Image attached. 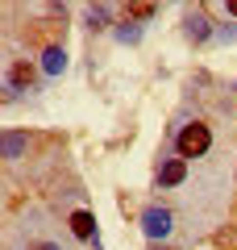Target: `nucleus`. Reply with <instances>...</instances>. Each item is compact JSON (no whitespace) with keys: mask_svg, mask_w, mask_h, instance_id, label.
Masks as SVG:
<instances>
[{"mask_svg":"<svg viewBox=\"0 0 237 250\" xmlns=\"http://www.w3.org/2000/svg\"><path fill=\"white\" fill-rule=\"evenodd\" d=\"M42 71H46V75H62V71H67V50L50 46V50L42 54Z\"/></svg>","mask_w":237,"mask_h":250,"instance_id":"0eeeda50","label":"nucleus"},{"mask_svg":"<svg viewBox=\"0 0 237 250\" xmlns=\"http://www.w3.org/2000/svg\"><path fill=\"white\" fill-rule=\"evenodd\" d=\"M138 38H141V29L133 25V21H125V25L117 29V42H125V46H133V42H138Z\"/></svg>","mask_w":237,"mask_h":250,"instance_id":"9d476101","label":"nucleus"},{"mask_svg":"<svg viewBox=\"0 0 237 250\" xmlns=\"http://www.w3.org/2000/svg\"><path fill=\"white\" fill-rule=\"evenodd\" d=\"M225 9H229V13H233V17H237V0H225Z\"/></svg>","mask_w":237,"mask_h":250,"instance_id":"f8f14e48","label":"nucleus"},{"mask_svg":"<svg viewBox=\"0 0 237 250\" xmlns=\"http://www.w3.org/2000/svg\"><path fill=\"white\" fill-rule=\"evenodd\" d=\"M141 229H146V238H167L171 233V213L167 208H146V213H141Z\"/></svg>","mask_w":237,"mask_h":250,"instance_id":"f03ea898","label":"nucleus"},{"mask_svg":"<svg viewBox=\"0 0 237 250\" xmlns=\"http://www.w3.org/2000/svg\"><path fill=\"white\" fill-rule=\"evenodd\" d=\"M187 38H192V42H208L212 38V21H208V13H187Z\"/></svg>","mask_w":237,"mask_h":250,"instance_id":"20e7f679","label":"nucleus"},{"mask_svg":"<svg viewBox=\"0 0 237 250\" xmlns=\"http://www.w3.org/2000/svg\"><path fill=\"white\" fill-rule=\"evenodd\" d=\"M158 9V0H129V21H150Z\"/></svg>","mask_w":237,"mask_h":250,"instance_id":"6e6552de","label":"nucleus"},{"mask_svg":"<svg viewBox=\"0 0 237 250\" xmlns=\"http://www.w3.org/2000/svg\"><path fill=\"white\" fill-rule=\"evenodd\" d=\"M38 83V71H34V62H13V71H9V88L13 92H25Z\"/></svg>","mask_w":237,"mask_h":250,"instance_id":"7ed1b4c3","label":"nucleus"},{"mask_svg":"<svg viewBox=\"0 0 237 250\" xmlns=\"http://www.w3.org/2000/svg\"><path fill=\"white\" fill-rule=\"evenodd\" d=\"M179 159H200V154H208V146H212V134H208V125H200V121H192V125H183L179 129Z\"/></svg>","mask_w":237,"mask_h":250,"instance_id":"f257e3e1","label":"nucleus"},{"mask_svg":"<svg viewBox=\"0 0 237 250\" xmlns=\"http://www.w3.org/2000/svg\"><path fill=\"white\" fill-rule=\"evenodd\" d=\"M71 233H75V238H83V242H92V238H96V217L83 213V208H79V213H71Z\"/></svg>","mask_w":237,"mask_h":250,"instance_id":"423d86ee","label":"nucleus"},{"mask_svg":"<svg viewBox=\"0 0 237 250\" xmlns=\"http://www.w3.org/2000/svg\"><path fill=\"white\" fill-rule=\"evenodd\" d=\"M29 138L25 134H4V159H21V150H25Z\"/></svg>","mask_w":237,"mask_h":250,"instance_id":"1a4fd4ad","label":"nucleus"},{"mask_svg":"<svg viewBox=\"0 0 237 250\" xmlns=\"http://www.w3.org/2000/svg\"><path fill=\"white\" fill-rule=\"evenodd\" d=\"M183 175H187V163L183 159H167V163H162V171H158V184H162V188H175V184H183Z\"/></svg>","mask_w":237,"mask_h":250,"instance_id":"39448f33","label":"nucleus"},{"mask_svg":"<svg viewBox=\"0 0 237 250\" xmlns=\"http://www.w3.org/2000/svg\"><path fill=\"white\" fill-rule=\"evenodd\" d=\"M88 25H92V29H108V13H104V9H92V13H88Z\"/></svg>","mask_w":237,"mask_h":250,"instance_id":"9b49d317","label":"nucleus"},{"mask_svg":"<svg viewBox=\"0 0 237 250\" xmlns=\"http://www.w3.org/2000/svg\"><path fill=\"white\" fill-rule=\"evenodd\" d=\"M34 250H59V246H50V242H38V246Z\"/></svg>","mask_w":237,"mask_h":250,"instance_id":"ddd939ff","label":"nucleus"}]
</instances>
